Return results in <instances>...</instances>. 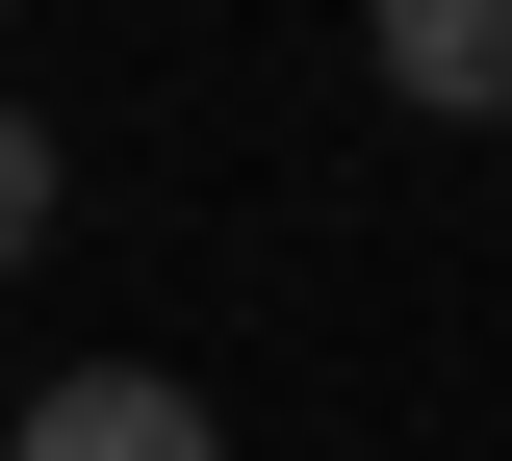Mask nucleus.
Segmentation results:
<instances>
[{
	"label": "nucleus",
	"instance_id": "obj_1",
	"mask_svg": "<svg viewBox=\"0 0 512 461\" xmlns=\"http://www.w3.org/2000/svg\"><path fill=\"white\" fill-rule=\"evenodd\" d=\"M0 461H231V410L154 385V359H77V385H26V436Z\"/></svg>",
	"mask_w": 512,
	"mask_h": 461
},
{
	"label": "nucleus",
	"instance_id": "obj_3",
	"mask_svg": "<svg viewBox=\"0 0 512 461\" xmlns=\"http://www.w3.org/2000/svg\"><path fill=\"white\" fill-rule=\"evenodd\" d=\"M52 205H77V154H52V129H26V103H0V282L52 257Z\"/></svg>",
	"mask_w": 512,
	"mask_h": 461
},
{
	"label": "nucleus",
	"instance_id": "obj_2",
	"mask_svg": "<svg viewBox=\"0 0 512 461\" xmlns=\"http://www.w3.org/2000/svg\"><path fill=\"white\" fill-rule=\"evenodd\" d=\"M359 52L410 129H512V0H359Z\"/></svg>",
	"mask_w": 512,
	"mask_h": 461
},
{
	"label": "nucleus",
	"instance_id": "obj_4",
	"mask_svg": "<svg viewBox=\"0 0 512 461\" xmlns=\"http://www.w3.org/2000/svg\"><path fill=\"white\" fill-rule=\"evenodd\" d=\"M0 26H26V0H0Z\"/></svg>",
	"mask_w": 512,
	"mask_h": 461
}]
</instances>
